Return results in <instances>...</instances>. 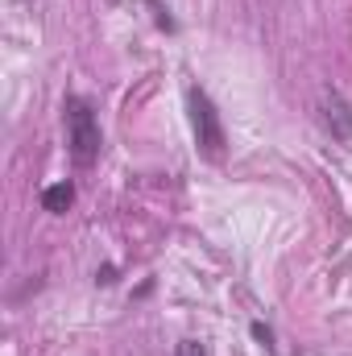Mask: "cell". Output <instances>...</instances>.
Masks as SVG:
<instances>
[{
    "label": "cell",
    "instance_id": "cell-1",
    "mask_svg": "<svg viewBox=\"0 0 352 356\" xmlns=\"http://www.w3.org/2000/svg\"><path fill=\"white\" fill-rule=\"evenodd\" d=\"M63 120H67V149H71V162H75V166H95V162H99V149H104V133H99L95 108H91L88 99H79V95H67Z\"/></svg>",
    "mask_w": 352,
    "mask_h": 356
},
{
    "label": "cell",
    "instance_id": "cell-2",
    "mask_svg": "<svg viewBox=\"0 0 352 356\" xmlns=\"http://www.w3.org/2000/svg\"><path fill=\"white\" fill-rule=\"evenodd\" d=\"M186 104H191V129H195V149L207 158V162H224V149H228V133H224V120H220V108L211 104V95L203 88L186 91Z\"/></svg>",
    "mask_w": 352,
    "mask_h": 356
},
{
    "label": "cell",
    "instance_id": "cell-4",
    "mask_svg": "<svg viewBox=\"0 0 352 356\" xmlns=\"http://www.w3.org/2000/svg\"><path fill=\"white\" fill-rule=\"evenodd\" d=\"M71 203H75V186H71V182H54V186L42 191V207L54 211V216H63Z\"/></svg>",
    "mask_w": 352,
    "mask_h": 356
},
{
    "label": "cell",
    "instance_id": "cell-3",
    "mask_svg": "<svg viewBox=\"0 0 352 356\" xmlns=\"http://www.w3.org/2000/svg\"><path fill=\"white\" fill-rule=\"evenodd\" d=\"M315 120L332 141H352V104L344 99V91L323 83L315 91Z\"/></svg>",
    "mask_w": 352,
    "mask_h": 356
},
{
    "label": "cell",
    "instance_id": "cell-5",
    "mask_svg": "<svg viewBox=\"0 0 352 356\" xmlns=\"http://www.w3.org/2000/svg\"><path fill=\"white\" fill-rule=\"evenodd\" d=\"M175 356H207V348H203L199 340H182V344L175 348Z\"/></svg>",
    "mask_w": 352,
    "mask_h": 356
}]
</instances>
